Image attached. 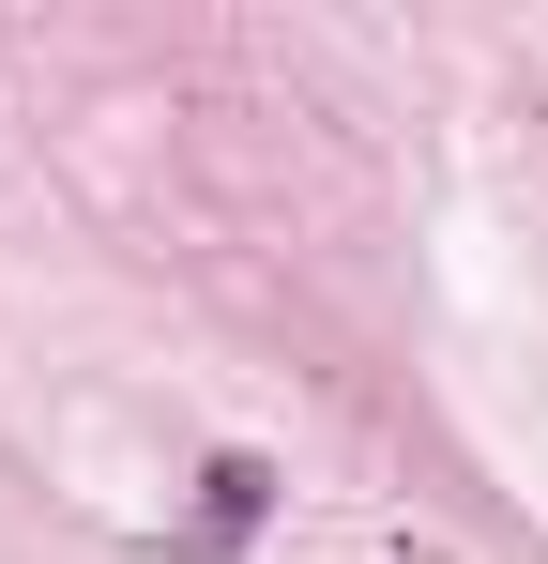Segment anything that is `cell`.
Segmentation results:
<instances>
[{
    "label": "cell",
    "instance_id": "1",
    "mask_svg": "<svg viewBox=\"0 0 548 564\" xmlns=\"http://www.w3.org/2000/svg\"><path fill=\"white\" fill-rule=\"evenodd\" d=\"M260 519H274V473H260V458H213V473H198V519H183V550L213 564V550H244Z\"/></svg>",
    "mask_w": 548,
    "mask_h": 564
}]
</instances>
